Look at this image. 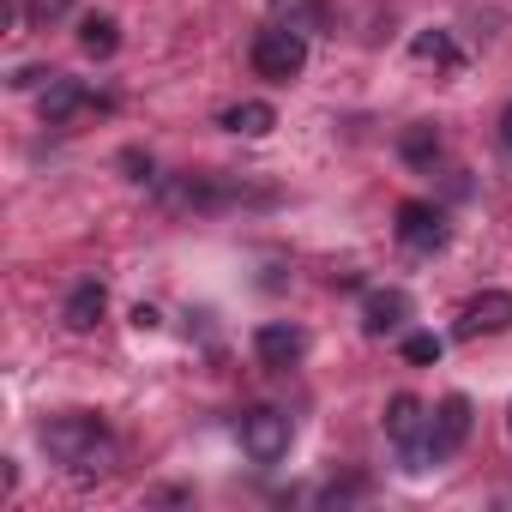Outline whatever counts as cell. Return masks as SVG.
<instances>
[{"label":"cell","instance_id":"cell-4","mask_svg":"<svg viewBox=\"0 0 512 512\" xmlns=\"http://www.w3.org/2000/svg\"><path fill=\"white\" fill-rule=\"evenodd\" d=\"M235 434H241V452H247L253 464H278V458L290 452V416H284V410H272V404L241 410Z\"/></svg>","mask_w":512,"mask_h":512},{"label":"cell","instance_id":"cell-19","mask_svg":"<svg viewBox=\"0 0 512 512\" xmlns=\"http://www.w3.org/2000/svg\"><path fill=\"white\" fill-rule=\"evenodd\" d=\"M43 79H55V73H43V67H19V73H13L19 91H31V85H43Z\"/></svg>","mask_w":512,"mask_h":512},{"label":"cell","instance_id":"cell-13","mask_svg":"<svg viewBox=\"0 0 512 512\" xmlns=\"http://www.w3.org/2000/svg\"><path fill=\"white\" fill-rule=\"evenodd\" d=\"M103 308H109L103 284H79V290L67 296V326H73V332H91V326L103 320Z\"/></svg>","mask_w":512,"mask_h":512},{"label":"cell","instance_id":"cell-9","mask_svg":"<svg viewBox=\"0 0 512 512\" xmlns=\"http://www.w3.org/2000/svg\"><path fill=\"white\" fill-rule=\"evenodd\" d=\"M91 109H103V97H91L79 79H49V91H43V121L49 127H73L79 115H91Z\"/></svg>","mask_w":512,"mask_h":512},{"label":"cell","instance_id":"cell-1","mask_svg":"<svg viewBox=\"0 0 512 512\" xmlns=\"http://www.w3.org/2000/svg\"><path fill=\"white\" fill-rule=\"evenodd\" d=\"M43 446L73 476H103L115 464V434L97 416H55V422H43Z\"/></svg>","mask_w":512,"mask_h":512},{"label":"cell","instance_id":"cell-3","mask_svg":"<svg viewBox=\"0 0 512 512\" xmlns=\"http://www.w3.org/2000/svg\"><path fill=\"white\" fill-rule=\"evenodd\" d=\"M302 67H308V37L302 31L272 25V31L253 37V73H260V79L290 85V79H302Z\"/></svg>","mask_w":512,"mask_h":512},{"label":"cell","instance_id":"cell-2","mask_svg":"<svg viewBox=\"0 0 512 512\" xmlns=\"http://www.w3.org/2000/svg\"><path fill=\"white\" fill-rule=\"evenodd\" d=\"M428 428H434V416H428L422 398L398 392V398L386 404V440L404 452V470H428Z\"/></svg>","mask_w":512,"mask_h":512},{"label":"cell","instance_id":"cell-6","mask_svg":"<svg viewBox=\"0 0 512 512\" xmlns=\"http://www.w3.org/2000/svg\"><path fill=\"white\" fill-rule=\"evenodd\" d=\"M464 440H470V398H464V392H452V398L440 404L434 428H428V464L452 458V452H458Z\"/></svg>","mask_w":512,"mask_h":512},{"label":"cell","instance_id":"cell-5","mask_svg":"<svg viewBox=\"0 0 512 512\" xmlns=\"http://www.w3.org/2000/svg\"><path fill=\"white\" fill-rule=\"evenodd\" d=\"M398 241H404L410 253H440V247H446V217H440V205L404 199V205H398Z\"/></svg>","mask_w":512,"mask_h":512},{"label":"cell","instance_id":"cell-21","mask_svg":"<svg viewBox=\"0 0 512 512\" xmlns=\"http://www.w3.org/2000/svg\"><path fill=\"white\" fill-rule=\"evenodd\" d=\"M500 145L512 151V103H506V115H500Z\"/></svg>","mask_w":512,"mask_h":512},{"label":"cell","instance_id":"cell-15","mask_svg":"<svg viewBox=\"0 0 512 512\" xmlns=\"http://www.w3.org/2000/svg\"><path fill=\"white\" fill-rule=\"evenodd\" d=\"M410 55H416V61H434V67H458V43H452L446 31H422V37L410 43Z\"/></svg>","mask_w":512,"mask_h":512},{"label":"cell","instance_id":"cell-18","mask_svg":"<svg viewBox=\"0 0 512 512\" xmlns=\"http://www.w3.org/2000/svg\"><path fill=\"white\" fill-rule=\"evenodd\" d=\"M67 7H73V0H25V19H31V25L43 31V25H55V19L67 13Z\"/></svg>","mask_w":512,"mask_h":512},{"label":"cell","instance_id":"cell-16","mask_svg":"<svg viewBox=\"0 0 512 512\" xmlns=\"http://www.w3.org/2000/svg\"><path fill=\"white\" fill-rule=\"evenodd\" d=\"M434 151H440V133H434L428 121H416V127L404 133V157H410V163H428Z\"/></svg>","mask_w":512,"mask_h":512},{"label":"cell","instance_id":"cell-8","mask_svg":"<svg viewBox=\"0 0 512 512\" xmlns=\"http://www.w3.org/2000/svg\"><path fill=\"white\" fill-rule=\"evenodd\" d=\"M253 356H260L266 368H296L308 356V332L290 326V320H272V326L253 332Z\"/></svg>","mask_w":512,"mask_h":512},{"label":"cell","instance_id":"cell-12","mask_svg":"<svg viewBox=\"0 0 512 512\" xmlns=\"http://www.w3.org/2000/svg\"><path fill=\"white\" fill-rule=\"evenodd\" d=\"M223 127L241 133V139H266V133L278 127V109H272V103H235V109L223 115Z\"/></svg>","mask_w":512,"mask_h":512},{"label":"cell","instance_id":"cell-10","mask_svg":"<svg viewBox=\"0 0 512 512\" xmlns=\"http://www.w3.org/2000/svg\"><path fill=\"white\" fill-rule=\"evenodd\" d=\"M404 320H410V296H404V290H368V296H362V326H368L374 338L398 332Z\"/></svg>","mask_w":512,"mask_h":512},{"label":"cell","instance_id":"cell-17","mask_svg":"<svg viewBox=\"0 0 512 512\" xmlns=\"http://www.w3.org/2000/svg\"><path fill=\"white\" fill-rule=\"evenodd\" d=\"M440 350H446V344H440L434 332H410V338H404V362H416V368L440 362Z\"/></svg>","mask_w":512,"mask_h":512},{"label":"cell","instance_id":"cell-7","mask_svg":"<svg viewBox=\"0 0 512 512\" xmlns=\"http://www.w3.org/2000/svg\"><path fill=\"white\" fill-rule=\"evenodd\" d=\"M452 332H458V338H494V332H512V296H506V290H482V296L458 314Z\"/></svg>","mask_w":512,"mask_h":512},{"label":"cell","instance_id":"cell-20","mask_svg":"<svg viewBox=\"0 0 512 512\" xmlns=\"http://www.w3.org/2000/svg\"><path fill=\"white\" fill-rule=\"evenodd\" d=\"M133 326H139V332H151V326H157V308H145V302H139V308H133Z\"/></svg>","mask_w":512,"mask_h":512},{"label":"cell","instance_id":"cell-14","mask_svg":"<svg viewBox=\"0 0 512 512\" xmlns=\"http://www.w3.org/2000/svg\"><path fill=\"white\" fill-rule=\"evenodd\" d=\"M272 25L284 31H320V0H272Z\"/></svg>","mask_w":512,"mask_h":512},{"label":"cell","instance_id":"cell-11","mask_svg":"<svg viewBox=\"0 0 512 512\" xmlns=\"http://www.w3.org/2000/svg\"><path fill=\"white\" fill-rule=\"evenodd\" d=\"M79 49L97 55V61H109V55L121 49V25H115L109 13H85V19H79Z\"/></svg>","mask_w":512,"mask_h":512}]
</instances>
